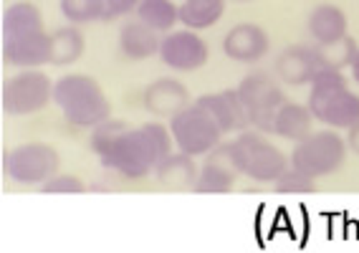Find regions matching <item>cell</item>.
I'll use <instances>...</instances> for the list:
<instances>
[{"label": "cell", "instance_id": "1", "mask_svg": "<svg viewBox=\"0 0 359 253\" xmlns=\"http://www.w3.org/2000/svg\"><path fill=\"white\" fill-rule=\"evenodd\" d=\"M172 132L160 122L129 127L124 122L107 119L94 127L91 149L107 170L127 180H142L172 152Z\"/></svg>", "mask_w": 359, "mask_h": 253}, {"label": "cell", "instance_id": "2", "mask_svg": "<svg viewBox=\"0 0 359 253\" xmlns=\"http://www.w3.org/2000/svg\"><path fill=\"white\" fill-rule=\"evenodd\" d=\"M53 104L79 130H94L111 119V104L102 84L86 74H66L53 84Z\"/></svg>", "mask_w": 359, "mask_h": 253}, {"label": "cell", "instance_id": "3", "mask_svg": "<svg viewBox=\"0 0 359 253\" xmlns=\"http://www.w3.org/2000/svg\"><path fill=\"white\" fill-rule=\"evenodd\" d=\"M309 109L332 130H352L359 122V97L349 89L341 69H324L309 84Z\"/></svg>", "mask_w": 359, "mask_h": 253}, {"label": "cell", "instance_id": "4", "mask_svg": "<svg viewBox=\"0 0 359 253\" xmlns=\"http://www.w3.org/2000/svg\"><path fill=\"white\" fill-rule=\"evenodd\" d=\"M228 149L241 175L256 182H276L291 165V157L283 155L269 139H263L258 130L238 132L236 139L228 142Z\"/></svg>", "mask_w": 359, "mask_h": 253}, {"label": "cell", "instance_id": "5", "mask_svg": "<svg viewBox=\"0 0 359 253\" xmlns=\"http://www.w3.org/2000/svg\"><path fill=\"white\" fill-rule=\"evenodd\" d=\"M346 152H349L346 139L329 127V130L311 132L309 137H304L302 142H294L291 165L309 172V175L324 177L337 172L346 163Z\"/></svg>", "mask_w": 359, "mask_h": 253}, {"label": "cell", "instance_id": "6", "mask_svg": "<svg viewBox=\"0 0 359 253\" xmlns=\"http://www.w3.org/2000/svg\"><path fill=\"white\" fill-rule=\"evenodd\" d=\"M236 89H238V94H241V99H243L250 127L258 132L273 135L276 114L283 107V102H286L283 89L278 86L276 78L269 76L266 71H256V74H248Z\"/></svg>", "mask_w": 359, "mask_h": 253}, {"label": "cell", "instance_id": "7", "mask_svg": "<svg viewBox=\"0 0 359 253\" xmlns=\"http://www.w3.org/2000/svg\"><path fill=\"white\" fill-rule=\"evenodd\" d=\"M170 132H172L175 147L187 152L193 157L208 155L210 149H215L223 139V130H220L215 119L208 114L198 102L182 109L170 119Z\"/></svg>", "mask_w": 359, "mask_h": 253}, {"label": "cell", "instance_id": "8", "mask_svg": "<svg viewBox=\"0 0 359 253\" xmlns=\"http://www.w3.org/2000/svg\"><path fill=\"white\" fill-rule=\"evenodd\" d=\"M53 102V84L41 69H23L3 84V109L11 117H28Z\"/></svg>", "mask_w": 359, "mask_h": 253}, {"label": "cell", "instance_id": "9", "mask_svg": "<svg viewBox=\"0 0 359 253\" xmlns=\"http://www.w3.org/2000/svg\"><path fill=\"white\" fill-rule=\"evenodd\" d=\"M58 152L51 144L26 142L6 155V172L18 185H43L58 172Z\"/></svg>", "mask_w": 359, "mask_h": 253}, {"label": "cell", "instance_id": "10", "mask_svg": "<svg viewBox=\"0 0 359 253\" xmlns=\"http://www.w3.org/2000/svg\"><path fill=\"white\" fill-rule=\"evenodd\" d=\"M210 59V48L198 36V31L185 28V31H170L162 36L160 43V61L172 69V71H198Z\"/></svg>", "mask_w": 359, "mask_h": 253}, {"label": "cell", "instance_id": "11", "mask_svg": "<svg viewBox=\"0 0 359 253\" xmlns=\"http://www.w3.org/2000/svg\"><path fill=\"white\" fill-rule=\"evenodd\" d=\"M3 59L18 69H41L51 64V33L46 28H31L3 36Z\"/></svg>", "mask_w": 359, "mask_h": 253}, {"label": "cell", "instance_id": "12", "mask_svg": "<svg viewBox=\"0 0 359 253\" xmlns=\"http://www.w3.org/2000/svg\"><path fill=\"white\" fill-rule=\"evenodd\" d=\"M324 56L316 43H294L283 48L276 59V76L289 86H306L316 78V74L324 71Z\"/></svg>", "mask_w": 359, "mask_h": 253}, {"label": "cell", "instance_id": "13", "mask_svg": "<svg viewBox=\"0 0 359 253\" xmlns=\"http://www.w3.org/2000/svg\"><path fill=\"white\" fill-rule=\"evenodd\" d=\"M203 109L215 119L223 135H238L250 127L248 111H245V104L238 89H223L215 91V94H203V97L195 99Z\"/></svg>", "mask_w": 359, "mask_h": 253}, {"label": "cell", "instance_id": "14", "mask_svg": "<svg viewBox=\"0 0 359 253\" xmlns=\"http://www.w3.org/2000/svg\"><path fill=\"white\" fill-rule=\"evenodd\" d=\"M241 170L236 167L228 144H218L205 155V163L200 165L195 193H231Z\"/></svg>", "mask_w": 359, "mask_h": 253}, {"label": "cell", "instance_id": "15", "mask_svg": "<svg viewBox=\"0 0 359 253\" xmlns=\"http://www.w3.org/2000/svg\"><path fill=\"white\" fill-rule=\"evenodd\" d=\"M271 51L269 33L256 23H238L223 39V53L238 64H258Z\"/></svg>", "mask_w": 359, "mask_h": 253}, {"label": "cell", "instance_id": "16", "mask_svg": "<svg viewBox=\"0 0 359 253\" xmlns=\"http://www.w3.org/2000/svg\"><path fill=\"white\" fill-rule=\"evenodd\" d=\"M193 104L190 89L177 78H157L144 89L142 94V107L152 114V117H167L172 119L182 109Z\"/></svg>", "mask_w": 359, "mask_h": 253}, {"label": "cell", "instance_id": "17", "mask_svg": "<svg viewBox=\"0 0 359 253\" xmlns=\"http://www.w3.org/2000/svg\"><path fill=\"white\" fill-rule=\"evenodd\" d=\"M309 36L319 46H334L349 36V20L344 11L332 3H321L309 15Z\"/></svg>", "mask_w": 359, "mask_h": 253}, {"label": "cell", "instance_id": "18", "mask_svg": "<svg viewBox=\"0 0 359 253\" xmlns=\"http://www.w3.org/2000/svg\"><path fill=\"white\" fill-rule=\"evenodd\" d=\"M160 33L142 23L140 18L127 20L119 31V51L127 61H144L149 56H160Z\"/></svg>", "mask_w": 359, "mask_h": 253}, {"label": "cell", "instance_id": "19", "mask_svg": "<svg viewBox=\"0 0 359 253\" xmlns=\"http://www.w3.org/2000/svg\"><path fill=\"white\" fill-rule=\"evenodd\" d=\"M200 167L195 165L193 155H187L182 149L170 152L157 167H154V180L160 188L167 190H195Z\"/></svg>", "mask_w": 359, "mask_h": 253}, {"label": "cell", "instance_id": "20", "mask_svg": "<svg viewBox=\"0 0 359 253\" xmlns=\"http://www.w3.org/2000/svg\"><path fill=\"white\" fill-rule=\"evenodd\" d=\"M314 127V114L309 109V104H296V102H283L278 109L276 122H273V135L291 139V142H302L304 137L311 135Z\"/></svg>", "mask_w": 359, "mask_h": 253}, {"label": "cell", "instance_id": "21", "mask_svg": "<svg viewBox=\"0 0 359 253\" xmlns=\"http://www.w3.org/2000/svg\"><path fill=\"white\" fill-rule=\"evenodd\" d=\"M225 0H185L180 6V23L193 31L212 28L223 18Z\"/></svg>", "mask_w": 359, "mask_h": 253}, {"label": "cell", "instance_id": "22", "mask_svg": "<svg viewBox=\"0 0 359 253\" xmlns=\"http://www.w3.org/2000/svg\"><path fill=\"white\" fill-rule=\"evenodd\" d=\"M86 41H83L79 26H64L51 33V66H69L76 64L83 56Z\"/></svg>", "mask_w": 359, "mask_h": 253}, {"label": "cell", "instance_id": "23", "mask_svg": "<svg viewBox=\"0 0 359 253\" xmlns=\"http://www.w3.org/2000/svg\"><path fill=\"white\" fill-rule=\"evenodd\" d=\"M135 15L157 33H170L180 23V6L172 0H142Z\"/></svg>", "mask_w": 359, "mask_h": 253}, {"label": "cell", "instance_id": "24", "mask_svg": "<svg viewBox=\"0 0 359 253\" xmlns=\"http://www.w3.org/2000/svg\"><path fill=\"white\" fill-rule=\"evenodd\" d=\"M31 28H43V15L33 3H13L8 6L3 15V36L18 31H31Z\"/></svg>", "mask_w": 359, "mask_h": 253}, {"label": "cell", "instance_id": "25", "mask_svg": "<svg viewBox=\"0 0 359 253\" xmlns=\"http://www.w3.org/2000/svg\"><path fill=\"white\" fill-rule=\"evenodd\" d=\"M104 3L102 0H61V15L74 26H86L102 20Z\"/></svg>", "mask_w": 359, "mask_h": 253}, {"label": "cell", "instance_id": "26", "mask_svg": "<svg viewBox=\"0 0 359 253\" xmlns=\"http://www.w3.org/2000/svg\"><path fill=\"white\" fill-rule=\"evenodd\" d=\"M316 180H319V177L309 175V172H304V170L289 165V170H286V172L273 182V188L283 195H304V193H314Z\"/></svg>", "mask_w": 359, "mask_h": 253}, {"label": "cell", "instance_id": "27", "mask_svg": "<svg viewBox=\"0 0 359 253\" xmlns=\"http://www.w3.org/2000/svg\"><path fill=\"white\" fill-rule=\"evenodd\" d=\"M319 46V43H316ZM321 48V56H324V64L327 69H344V66H352L354 56H357L359 46L352 36H346L341 43H334V46H319Z\"/></svg>", "mask_w": 359, "mask_h": 253}, {"label": "cell", "instance_id": "28", "mask_svg": "<svg viewBox=\"0 0 359 253\" xmlns=\"http://www.w3.org/2000/svg\"><path fill=\"white\" fill-rule=\"evenodd\" d=\"M43 193H83L86 185L81 182V177L69 175V172H56L51 180H46L41 185Z\"/></svg>", "mask_w": 359, "mask_h": 253}, {"label": "cell", "instance_id": "29", "mask_svg": "<svg viewBox=\"0 0 359 253\" xmlns=\"http://www.w3.org/2000/svg\"><path fill=\"white\" fill-rule=\"evenodd\" d=\"M102 3H104L102 23H114V20H119L122 15L135 13L142 0H102Z\"/></svg>", "mask_w": 359, "mask_h": 253}, {"label": "cell", "instance_id": "30", "mask_svg": "<svg viewBox=\"0 0 359 253\" xmlns=\"http://www.w3.org/2000/svg\"><path fill=\"white\" fill-rule=\"evenodd\" d=\"M346 132H349V135H346V144H349V149H352L354 155H359V122Z\"/></svg>", "mask_w": 359, "mask_h": 253}, {"label": "cell", "instance_id": "31", "mask_svg": "<svg viewBox=\"0 0 359 253\" xmlns=\"http://www.w3.org/2000/svg\"><path fill=\"white\" fill-rule=\"evenodd\" d=\"M349 69H352V78L359 84V51H357V56H354V61H352V66H349Z\"/></svg>", "mask_w": 359, "mask_h": 253}, {"label": "cell", "instance_id": "32", "mask_svg": "<svg viewBox=\"0 0 359 253\" xmlns=\"http://www.w3.org/2000/svg\"><path fill=\"white\" fill-rule=\"evenodd\" d=\"M236 3H250V0H236Z\"/></svg>", "mask_w": 359, "mask_h": 253}]
</instances>
